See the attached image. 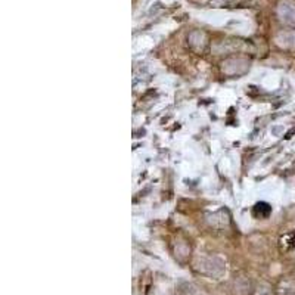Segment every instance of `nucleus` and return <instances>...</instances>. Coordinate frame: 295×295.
<instances>
[{
	"label": "nucleus",
	"mask_w": 295,
	"mask_h": 295,
	"mask_svg": "<svg viewBox=\"0 0 295 295\" xmlns=\"http://www.w3.org/2000/svg\"><path fill=\"white\" fill-rule=\"evenodd\" d=\"M282 244H285L288 248H294L295 247V233H289L282 239Z\"/></svg>",
	"instance_id": "2"
},
{
	"label": "nucleus",
	"mask_w": 295,
	"mask_h": 295,
	"mask_svg": "<svg viewBox=\"0 0 295 295\" xmlns=\"http://www.w3.org/2000/svg\"><path fill=\"white\" fill-rule=\"evenodd\" d=\"M270 211H272V208H270V205L269 204H266V202H258V204H255V206H254V216L255 217H267L269 214H270Z\"/></svg>",
	"instance_id": "1"
}]
</instances>
